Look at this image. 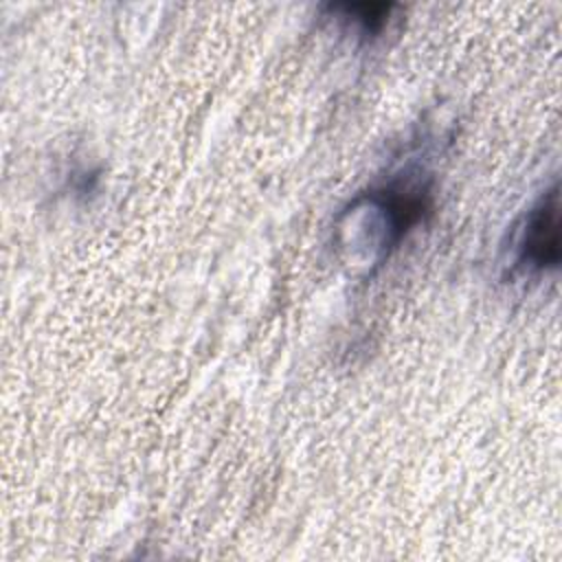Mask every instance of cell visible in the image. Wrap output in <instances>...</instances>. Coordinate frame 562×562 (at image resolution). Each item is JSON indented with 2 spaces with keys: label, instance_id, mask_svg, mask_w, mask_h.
<instances>
[{
  "label": "cell",
  "instance_id": "1",
  "mask_svg": "<svg viewBox=\"0 0 562 562\" xmlns=\"http://www.w3.org/2000/svg\"><path fill=\"white\" fill-rule=\"evenodd\" d=\"M432 171L411 162L356 193L334 220V246L342 261L360 268L364 279L382 270L432 213Z\"/></svg>",
  "mask_w": 562,
  "mask_h": 562
},
{
  "label": "cell",
  "instance_id": "2",
  "mask_svg": "<svg viewBox=\"0 0 562 562\" xmlns=\"http://www.w3.org/2000/svg\"><path fill=\"white\" fill-rule=\"evenodd\" d=\"M560 266V187L553 180L509 231L505 268L509 279L540 281Z\"/></svg>",
  "mask_w": 562,
  "mask_h": 562
},
{
  "label": "cell",
  "instance_id": "3",
  "mask_svg": "<svg viewBox=\"0 0 562 562\" xmlns=\"http://www.w3.org/2000/svg\"><path fill=\"white\" fill-rule=\"evenodd\" d=\"M397 4L393 2H334L327 4V18H331L340 31L353 35L360 44H371L384 35L391 26Z\"/></svg>",
  "mask_w": 562,
  "mask_h": 562
}]
</instances>
